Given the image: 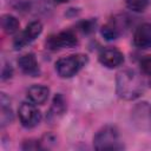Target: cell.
I'll return each mask as SVG.
<instances>
[{
  "label": "cell",
  "mask_w": 151,
  "mask_h": 151,
  "mask_svg": "<svg viewBox=\"0 0 151 151\" xmlns=\"http://www.w3.org/2000/svg\"><path fill=\"white\" fill-rule=\"evenodd\" d=\"M99 61L104 66H106L109 68H113V67H117V66H119V65L123 64L124 55L117 48H113V47L105 48L99 54Z\"/></svg>",
  "instance_id": "cell-8"
},
{
  "label": "cell",
  "mask_w": 151,
  "mask_h": 151,
  "mask_svg": "<svg viewBox=\"0 0 151 151\" xmlns=\"http://www.w3.org/2000/svg\"><path fill=\"white\" fill-rule=\"evenodd\" d=\"M132 119L138 129L151 133V104H137L132 110Z\"/></svg>",
  "instance_id": "cell-4"
},
{
  "label": "cell",
  "mask_w": 151,
  "mask_h": 151,
  "mask_svg": "<svg viewBox=\"0 0 151 151\" xmlns=\"http://www.w3.org/2000/svg\"><path fill=\"white\" fill-rule=\"evenodd\" d=\"M65 100L64 98L60 96V94H57L53 99V103H52V107H51V114L53 116H58V114H61L64 111H65Z\"/></svg>",
  "instance_id": "cell-14"
},
{
  "label": "cell",
  "mask_w": 151,
  "mask_h": 151,
  "mask_svg": "<svg viewBox=\"0 0 151 151\" xmlns=\"http://www.w3.org/2000/svg\"><path fill=\"white\" fill-rule=\"evenodd\" d=\"M140 68H142V72H143L144 74L151 76V55L145 57V58L140 61Z\"/></svg>",
  "instance_id": "cell-17"
},
{
  "label": "cell",
  "mask_w": 151,
  "mask_h": 151,
  "mask_svg": "<svg viewBox=\"0 0 151 151\" xmlns=\"http://www.w3.org/2000/svg\"><path fill=\"white\" fill-rule=\"evenodd\" d=\"M133 42L142 50L151 47V24H143L137 27L133 35Z\"/></svg>",
  "instance_id": "cell-9"
},
{
  "label": "cell",
  "mask_w": 151,
  "mask_h": 151,
  "mask_svg": "<svg viewBox=\"0 0 151 151\" xmlns=\"http://www.w3.org/2000/svg\"><path fill=\"white\" fill-rule=\"evenodd\" d=\"M87 63V57L84 54H73L60 58L55 63V70L61 78H71L77 74Z\"/></svg>",
  "instance_id": "cell-3"
},
{
  "label": "cell",
  "mask_w": 151,
  "mask_h": 151,
  "mask_svg": "<svg viewBox=\"0 0 151 151\" xmlns=\"http://www.w3.org/2000/svg\"><path fill=\"white\" fill-rule=\"evenodd\" d=\"M57 2H66V1H68V0H55Z\"/></svg>",
  "instance_id": "cell-20"
},
{
  "label": "cell",
  "mask_w": 151,
  "mask_h": 151,
  "mask_svg": "<svg viewBox=\"0 0 151 151\" xmlns=\"http://www.w3.org/2000/svg\"><path fill=\"white\" fill-rule=\"evenodd\" d=\"M129 9L133 12H144L149 6V0H125Z\"/></svg>",
  "instance_id": "cell-15"
},
{
  "label": "cell",
  "mask_w": 151,
  "mask_h": 151,
  "mask_svg": "<svg viewBox=\"0 0 151 151\" xmlns=\"http://www.w3.org/2000/svg\"><path fill=\"white\" fill-rule=\"evenodd\" d=\"M19 118L25 127H34L41 120V113L32 101L22 103L19 106Z\"/></svg>",
  "instance_id": "cell-5"
},
{
  "label": "cell",
  "mask_w": 151,
  "mask_h": 151,
  "mask_svg": "<svg viewBox=\"0 0 151 151\" xmlns=\"http://www.w3.org/2000/svg\"><path fill=\"white\" fill-rule=\"evenodd\" d=\"M93 146L97 150H119L123 149L119 132L114 126L106 125L101 127L93 138Z\"/></svg>",
  "instance_id": "cell-2"
},
{
  "label": "cell",
  "mask_w": 151,
  "mask_h": 151,
  "mask_svg": "<svg viewBox=\"0 0 151 151\" xmlns=\"http://www.w3.org/2000/svg\"><path fill=\"white\" fill-rule=\"evenodd\" d=\"M94 26H96V21H93V20H87V21H84V22L80 24V29H81L84 33H90V32L93 31Z\"/></svg>",
  "instance_id": "cell-18"
},
{
  "label": "cell",
  "mask_w": 151,
  "mask_h": 151,
  "mask_svg": "<svg viewBox=\"0 0 151 151\" xmlns=\"http://www.w3.org/2000/svg\"><path fill=\"white\" fill-rule=\"evenodd\" d=\"M144 91V81L134 70H124L117 74V94L125 100L138 98Z\"/></svg>",
  "instance_id": "cell-1"
},
{
  "label": "cell",
  "mask_w": 151,
  "mask_h": 151,
  "mask_svg": "<svg viewBox=\"0 0 151 151\" xmlns=\"http://www.w3.org/2000/svg\"><path fill=\"white\" fill-rule=\"evenodd\" d=\"M0 105H1V110H0V122H1V126L4 127L5 125L9 124L13 119V113L9 106V99L6 97L5 93H1V99H0Z\"/></svg>",
  "instance_id": "cell-12"
},
{
  "label": "cell",
  "mask_w": 151,
  "mask_h": 151,
  "mask_svg": "<svg viewBox=\"0 0 151 151\" xmlns=\"http://www.w3.org/2000/svg\"><path fill=\"white\" fill-rule=\"evenodd\" d=\"M101 34L105 39L107 40H113V39H117L118 35H119V32H118V28L112 25V24H107L105 26H103L101 28Z\"/></svg>",
  "instance_id": "cell-16"
},
{
  "label": "cell",
  "mask_w": 151,
  "mask_h": 151,
  "mask_svg": "<svg viewBox=\"0 0 151 151\" xmlns=\"http://www.w3.org/2000/svg\"><path fill=\"white\" fill-rule=\"evenodd\" d=\"M18 64H19L20 70L24 73H26L28 76H33V77L39 74V67H38V63H37L34 54L28 53V54L22 55L18 60Z\"/></svg>",
  "instance_id": "cell-11"
},
{
  "label": "cell",
  "mask_w": 151,
  "mask_h": 151,
  "mask_svg": "<svg viewBox=\"0 0 151 151\" xmlns=\"http://www.w3.org/2000/svg\"><path fill=\"white\" fill-rule=\"evenodd\" d=\"M42 31V25L39 21H32L29 22L26 28L14 39V47L17 50L22 48L24 46H26L27 44L32 42Z\"/></svg>",
  "instance_id": "cell-7"
},
{
  "label": "cell",
  "mask_w": 151,
  "mask_h": 151,
  "mask_svg": "<svg viewBox=\"0 0 151 151\" xmlns=\"http://www.w3.org/2000/svg\"><path fill=\"white\" fill-rule=\"evenodd\" d=\"M11 76H12V67H11V65L5 64L2 66V71H1V79L5 80L7 78H11Z\"/></svg>",
  "instance_id": "cell-19"
},
{
  "label": "cell",
  "mask_w": 151,
  "mask_h": 151,
  "mask_svg": "<svg viewBox=\"0 0 151 151\" xmlns=\"http://www.w3.org/2000/svg\"><path fill=\"white\" fill-rule=\"evenodd\" d=\"M50 94V90L42 85H33L27 90V98L35 105L44 104Z\"/></svg>",
  "instance_id": "cell-10"
},
{
  "label": "cell",
  "mask_w": 151,
  "mask_h": 151,
  "mask_svg": "<svg viewBox=\"0 0 151 151\" xmlns=\"http://www.w3.org/2000/svg\"><path fill=\"white\" fill-rule=\"evenodd\" d=\"M19 26H20V24L15 17H13L11 14H5L1 17V27L5 33L14 34L18 32Z\"/></svg>",
  "instance_id": "cell-13"
},
{
  "label": "cell",
  "mask_w": 151,
  "mask_h": 151,
  "mask_svg": "<svg viewBox=\"0 0 151 151\" xmlns=\"http://www.w3.org/2000/svg\"><path fill=\"white\" fill-rule=\"evenodd\" d=\"M77 42H78V40H77V37L74 35L73 32L64 31V32H60L58 34L51 35L47 39L46 45L51 50H59V48L73 47V46L77 45Z\"/></svg>",
  "instance_id": "cell-6"
}]
</instances>
